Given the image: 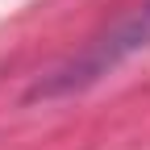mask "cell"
<instances>
[{"label":"cell","mask_w":150,"mask_h":150,"mask_svg":"<svg viewBox=\"0 0 150 150\" xmlns=\"http://www.w3.org/2000/svg\"><path fill=\"white\" fill-rule=\"evenodd\" d=\"M142 50H150V0H142L129 17H121L108 33H100L79 59H71L67 67H59L42 88H38V96L79 92V88H88V83L104 79L108 71H117L121 63H129V59L142 54Z\"/></svg>","instance_id":"cell-1"}]
</instances>
